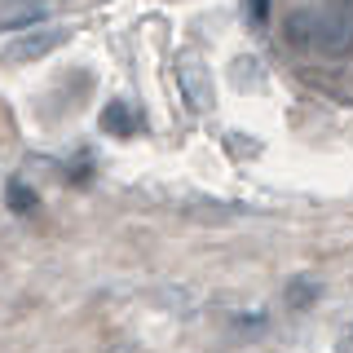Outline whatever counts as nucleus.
I'll use <instances>...</instances> for the list:
<instances>
[{
  "label": "nucleus",
  "instance_id": "f257e3e1",
  "mask_svg": "<svg viewBox=\"0 0 353 353\" xmlns=\"http://www.w3.org/2000/svg\"><path fill=\"white\" fill-rule=\"evenodd\" d=\"M309 53L327 62H345L353 53V9L349 5H323L314 9V44Z\"/></svg>",
  "mask_w": 353,
  "mask_h": 353
},
{
  "label": "nucleus",
  "instance_id": "f03ea898",
  "mask_svg": "<svg viewBox=\"0 0 353 353\" xmlns=\"http://www.w3.org/2000/svg\"><path fill=\"white\" fill-rule=\"evenodd\" d=\"M176 84H181L185 106H194L199 115H208V110H212L216 84H212V71H208V62L199 58V53H185V58L176 62Z\"/></svg>",
  "mask_w": 353,
  "mask_h": 353
},
{
  "label": "nucleus",
  "instance_id": "7ed1b4c3",
  "mask_svg": "<svg viewBox=\"0 0 353 353\" xmlns=\"http://www.w3.org/2000/svg\"><path fill=\"white\" fill-rule=\"evenodd\" d=\"M71 40V27H40V31H27V36H18L14 44L5 49V62H36L44 53H53L58 44Z\"/></svg>",
  "mask_w": 353,
  "mask_h": 353
},
{
  "label": "nucleus",
  "instance_id": "20e7f679",
  "mask_svg": "<svg viewBox=\"0 0 353 353\" xmlns=\"http://www.w3.org/2000/svg\"><path fill=\"white\" fill-rule=\"evenodd\" d=\"M97 124H102V132H110V137H132V132H141V119H137V106L132 102H106Z\"/></svg>",
  "mask_w": 353,
  "mask_h": 353
},
{
  "label": "nucleus",
  "instance_id": "39448f33",
  "mask_svg": "<svg viewBox=\"0 0 353 353\" xmlns=\"http://www.w3.org/2000/svg\"><path fill=\"white\" fill-rule=\"evenodd\" d=\"M283 40H287V49L309 53V44H314V5L292 9V14H287V22H283Z\"/></svg>",
  "mask_w": 353,
  "mask_h": 353
},
{
  "label": "nucleus",
  "instance_id": "423d86ee",
  "mask_svg": "<svg viewBox=\"0 0 353 353\" xmlns=\"http://www.w3.org/2000/svg\"><path fill=\"white\" fill-rule=\"evenodd\" d=\"M5 203L14 208V212H31V208H36V194H31L22 181H9V190H5Z\"/></svg>",
  "mask_w": 353,
  "mask_h": 353
},
{
  "label": "nucleus",
  "instance_id": "0eeeda50",
  "mask_svg": "<svg viewBox=\"0 0 353 353\" xmlns=\"http://www.w3.org/2000/svg\"><path fill=\"white\" fill-rule=\"evenodd\" d=\"M18 5H36V0H18Z\"/></svg>",
  "mask_w": 353,
  "mask_h": 353
},
{
  "label": "nucleus",
  "instance_id": "6e6552de",
  "mask_svg": "<svg viewBox=\"0 0 353 353\" xmlns=\"http://www.w3.org/2000/svg\"><path fill=\"white\" fill-rule=\"evenodd\" d=\"M336 5H349V0H336Z\"/></svg>",
  "mask_w": 353,
  "mask_h": 353
}]
</instances>
